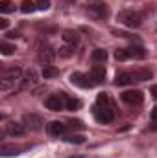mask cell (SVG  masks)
<instances>
[{"instance_id": "6da1fadb", "label": "cell", "mask_w": 157, "mask_h": 158, "mask_svg": "<svg viewBox=\"0 0 157 158\" xmlns=\"http://www.w3.org/2000/svg\"><path fill=\"white\" fill-rule=\"evenodd\" d=\"M22 79V70L19 66H13V68H7L2 72V77H0V88L2 90H9L11 86H15L17 81Z\"/></svg>"}, {"instance_id": "7a4b0ae2", "label": "cell", "mask_w": 157, "mask_h": 158, "mask_svg": "<svg viewBox=\"0 0 157 158\" xmlns=\"http://www.w3.org/2000/svg\"><path fill=\"white\" fill-rule=\"evenodd\" d=\"M118 20H120L124 26H128V28H139V26H141V15H139L137 11H131V9L120 11V13H118Z\"/></svg>"}, {"instance_id": "3957f363", "label": "cell", "mask_w": 157, "mask_h": 158, "mask_svg": "<svg viewBox=\"0 0 157 158\" xmlns=\"http://www.w3.org/2000/svg\"><path fill=\"white\" fill-rule=\"evenodd\" d=\"M22 123L30 129V131H41L43 129V118H41L39 114H34V112H28V114H24V118H22Z\"/></svg>"}, {"instance_id": "277c9868", "label": "cell", "mask_w": 157, "mask_h": 158, "mask_svg": "<svg viewBox=\"0 0 157 158\" xmlns=\"http://www.w3.org/2000/svg\"><path fill=\"white\" fill-rule=\"evenodd\" d=\"M144 99L142 92L141 90H126L122 92V101L124 103H129V105H141Z\"/></svg>"}, {"instance_id": "5b68a950", "label": "cell", "mask_w": 157, "mask_h": 158, "mask_svg": "<svg viewBox=\"0 0 157 158\" xmlns=\"http://www.w3.org/2000/svg\"><path fill=\"white\" fill-rule=\"evenodd\" d=\"M70 83L76 85V86H81V88H91V86H94L92 79L89 77V76H85V74H81V72H74V74L70 76Z\"/></svg>"}, {"instance_id": "8992f818", "label": "cell", "mask_w": 157, "mask_h": 158, "mask_svg": "<svg viewBox=\"0 0 157 158\" xmlns=\"http://www.w3.org/2000/svg\"><path fill=\"white\" fill-rule=\"evenodd\" d=\"M94 116L98 121H102V123H111L113 121V110L109 109V107H94Z\"/></svg>"}, {"instance_id": "52a82bcc", "label": "cell", "mask_w": 157, "mask_h": 158, "mask_svg": "<svg viewBox=\"0 0 157 158\" xmlns=\"http://www.w3.org/2000/svg\"><path fill=\"white\" fill-rule=\"evenodd\" d=\"M44 105H46V109H50L52 112H59L61 109H65L61 96H56V94L48 96V98H46V101H44Z\"/></svg>"}, {"instance_id": "ba28073f", "label": "cell", "mask_w": 157, "mask_h": 158, "mask_svg": "<svg viewBox=\"0 0 157 158\" xmlns=\"http://www.w3.org/2000/svg\"><path fill=\"white\" fill-rule=\"evenodd\" d=\"M24 123H19V121H9V123H6V127H4V132L6 134H9V136H22L24 134Z\"/></svg>"}, {"instance_id": "9c48e42d", "label": "cell", "mask_w": 157, "mask_h": 158, "mask_svg": "<svg viewBox=\"0 0 157 158\" xmlns=\"http://www.w3.org/2000/svg\"><path fill=\"white\" fill-rule=\"evenodd\" d=\"M37 57H39L41 63H44V64L48 66V64H52V63H54V59H56V53H54V50H52L50 46H41V48H39V53H37Z\"/></svg>"}, {"instance_id": "30bf717a", "label": "cell", "mask_w": 157, "mask_h": 158, "mask_svg": "<svg viewBox=\"0 0 157 158\" xmlns=\"http://www.w3.org/2000/svg\"><path fill=\"white\" fill-rule=\"evenodd\" d=\"M89 77L92 79L94 85L104 83V81H105V68H104V64H94L92 70H91V76H89Z\"/></svg>"}, {"instance_id": "8fae6325", "label": "cell", "mask_w": 157, "mask_h": 158, "mask_svg": "<svg viewBox=\"0 0 157 158\" xmlns=\"http://www.w3.org/2000/svg\"><path fill=\"white\" fill-rule=\"evenodd\" d=\"M65 131H67V123H61V121H50L48 123V132L52 136H61V134H65Z\"/></svg>"}, {"instance_id": "7c38bea8", "label": "cell", "mask_w": 157, "mask_h": 158, "mask_svg": "<svg viewBox=\"0 0 157 158\" xmlns=\"http://www.w3.org/2000/svg\"><path fill=\"white\" fill-rule=\"evenodd\" d=\"M35 83H37V74H35L34 68H30L26 72V76L20 79V88H26L28 85H35Z\"/></svg>"}, {"instance_id": "4fadbf2b", "label": "cell", "mask_w": 157, "mask_h": 158, "mask_svg": "<svg viewBox=\"0 0 157 158\" xmlns=\"http://www.w3.org/2000/svg\"><path fill=\"white\" fill-rule=\"evenodd\" d=\"M133 81H135L133 74H129V72H120V74H117V79H115L117 86H126V85H129Z\"/></svg>"}, {"instance_id": "5bb4252c", "label": "cell", "mask_w": 157, "mask_h": 158, "mask_svg": "<svg viewBox=\"0 0 157 158\" xmlns=\"http://www.w3.org/2000/svg\"><path fill=\"white\" fill-rule=\"evenodd\" d=\"M128 52H129V55H131L133 59H144V57H146V50H144L142 46H139V44L129 46Z\"/></svg>"}, {"instance_id": "9a60e30c", "label": "cell", "mask_w": 157, "mask_h": 158, "mask_svg": "<svg viewBox=\"0 0 157 158\" xmlns=\"http://www.w3.org/2000/svg\"><path fill=\"white\" fill-rule=\"evenodd\" d=\"M63 40L67 42V44H70V46H76L78 44V40H79V37H78V33L76 31H72V30H67V31H63Z\"/></svg>"}, {"instance_id": "2e32d148", "label": "cell", "mask_w": 157, "mask_h": 158, "mask_svg": "<svg viewBox=\"0 0 157 158\" xmlns=\"http://www.w3.org/2000/svg\"><path fill=\"white\" fill-rule=\"evenodd\" d=\"M91 59H92V63H104L105 59H107V52L105 50H102V48H96V50H92V53H91Z\"/></svg>"}, {"instance_id": "e0dca14e", "label": "cell", "mask_w": 157, "mask_h": 158, "mask_svg": "<svg viewBox=\"0 0 157 158\" xmlns=\"http://www.w3.org/2000/svg\"><path fill=\"white\" fill-rule=\"evenodd\" d=\"M133 79L135 81H146V79H152V72L148 68H139L133 72Z\"/></svg>"}, {"instance_id": "ac0fdd59", "label": "cell", "mask_w": 157, "mask_h": 158, "mask_svg": "<svg viewBox=\"0 0 157 158\" xmlns=\"http://www.w3.org/2000/svg\"><path fill=\"white\" fill-rule=\"evenodd\" d=\"M41 76H43L44 79H52V77H56V76H59V70H57L56 66H50V64H48V66L43 68Z\"/></svg>"}, {"instance_id": "d6986e66", "label": "cell", "mask_w": 157, "mask_h": 158, "mask_svg": "<svg viewBox=\"0 0 157 158\" xmlns=\"http://www.w3.org/2000/svg\"><path fill=\"white\" fill-rule=\"evenodd\" d=\"M81 107V101L76 98H65V109L67 110H78Z\"/></svg>"}, {"instance_id": "ffe728a7", "label": "cell", "mask_w": 157, "mask_h": 158, "mask_svg": "<svg viewBox=\"0 0 157 158\" xmlns=\"http://www.w3.org/2000/svg\"><path fill=\"white\" fill-rule=\"evenodd\" d=\"M19 147H15V145H2L0 147V153H2V156H11V155H19Z\"/></svg>"}, {"instance_id": "44dd1931", "label": "cell", "mask_w": 157, "mask_h": 158, "mask_svg": "<svg viewBox=\"0 0 157 158\" xmlns=\"http://www.w3.org/2000/svg\"><path fill=\"white\" fill-rule=\"evenodd\" d=\"M35 9H37L35 2H32V0H22V4H20V11H22V13H32V11H35Z\"/></svg>"}, {"instance_id": "7402d4cb", "label": "cell", "mask_w": 157, "mask_h": 158, "mask_svg": "<svg viewBox=\"0 0 157 158\" xmlns=\"http://www.w3.org/2000/svg\"><path fill=\"white\" fill-rule=\"evenodd\" d=\"M0 11L2 13H11V11H15V4L11 0H0Z\"/></svg>"}, {"instance_id": "603a6c76", "label": "cell", "mask_w": 157, "mask_h": 158, "mask_svg": "<svg viewBox=\"0 0 157 158\" xmlns=\"http://www.w3.org/2000/svg\"><path fill=\"white\" fill-rule=\"evenodd\" d=\"M87 11H89V13H92V15H96V17H104V15H105V7H104L102 4L91 6V7H89Z\"/></svg>"}, {"instance_id": "cb8c5ba5", "label": "cell", "mask_w": 157, "mask_h": 158, "mask_svg": "<svg viewBox=\"0 0 157 158\" xmlns=\"http://www.w3.org/2000/svg\"><path fill=\"white\" fill-rule=\"evenodd\" d=\"M0 52L2 55H11L15 52V44H9V42H0Z\"/></svg>"}, {"instance_id": "d4e9b609", "label": "cell", "mask_w": 157, "mask_h": 158, "mask_svg": "<svg viewBox=\"0 0 157 158\" xmlns=\"http://www.w3.org/2000/svg\"><path fill=\"white\" fill-rule=\"evenodd\" d=\"M74 55V46H70V44H67V46H63V48H59V57H72Z\"/></svg>"}, {"instance_id": "484cf974", "label": "cell", "mask_w": 157, "mask_h": 158, "mask_svg": "<svg viewBox=\"0 0 157 158\" xmlns=\"http://www.w3.org/2000/svg\"><path fill=\"white\" fill-rule=\"evenodd\" d=\"M115 57H117V61H126V59H129L131 55H129L128 48H118L117 52H115Z\"/></svg>"}, {"instance_id": "4316f807", "label": "cell", "mask_w": 157, "mask_h": 158, "mask_svg": "<svg viewBox=\"0 0 157 158\" xmlns=\"http://www.w3.org/2000/svg\"><path fill=\"white\" fill-rule=\"evenodd\" d=\"M67 127H70V129H79V131L85 129V125H83L79 119H70V121H67Z\"/></svg>"}, {"instance_id": "83f0119b", "label": "cell", "mask_w": 157, "mask_h": 158, "mask_svg": "<svg viewBox=\"0 0 157 158\" xmlns=\"http://www.w3.org/2000/svg\"><path fill=\"white\" fill-rule=\"evenodd\" d=\"M98 107H109V98L107 94H98Z\"/></svg>"}, {"instance_id": "f1b7e54d", "label": "cell", "mask_w": 157, "mask_h": 158, "mask_svg": "<svg viewBox=\"0 0 157 158\" xmlns=\"http://www.w3.org/2000/svg\"><path fill=\"white\" fill-rule=\"evenodd\" d=\"M35 6H37V9H41V11H46L50 7V0H35Z\"/></svg>"}, {"instance_id": "f546056e", "label": "cell", "mask_w": 157, "mask_h": 158, "mask_svg": "<svg viewBox=\"0 0 157 158\" xmlns=\"http://www.w3.org/2000/svg\"><path fill=\"white\" fill-rule=\"evenodd\" d=\"M83 136H79V134H70L69 138H67V142H70V143H83Z\"/></svg>"}, {"instance_id": "4dcf8cb0", "label": "cell", "mask_w": 157, "mask_h": 158, "mask_svg": "<svg viewBox=\"0 0 157 158\" xmlns=\"http://www.w3.org/2000/svg\"><path fill=\"white\" fill-rule=\"evenodd\" d=\"M7 28V19H0V30H6Z\"/></svg>"}, {"instance_id": "1f68e13d", "label": "cell", "mask_w": 157, "mask_h": 158, "mask_svg": "<svg viewBox=\"0 0 157 158\" xmlns=\"http://www.w3.org/2000/svg\"><path fill=\"white\" fill-rule=\"evenodd\" d=\"M150 116H152V119H154V121H157V107H154V109H152V114H150Z\"/></svg>"}, {"instance_id": "d6a6232c", "label": "cell", "mask_w": 157, "mask_h": 158, "mask_svg": "<svg viewBox=\"0 0 157 158\" xmlns=\"http://www.w3.org/2000/svg\"><path fill=\"white\" fill-rule=\"evenodd\" d=\"M152 96L157 99V85H154V86H152Z\"/></svg>"}]
</instances>
